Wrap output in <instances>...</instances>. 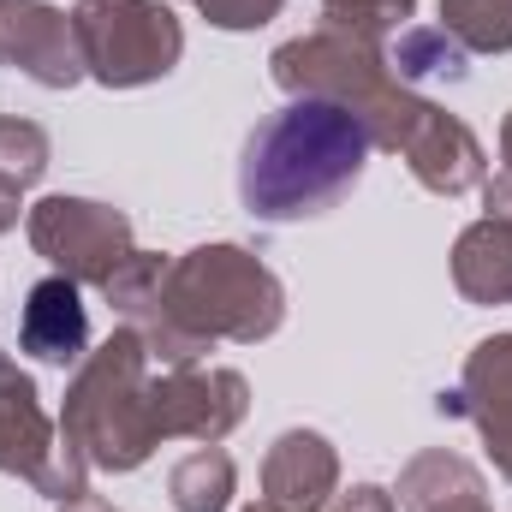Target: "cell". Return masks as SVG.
I'll use <instances>...</instances> for the list:
<instances>
[{
	"instance_id": "obj_4",
	"label": "cell",
	"mask_w": 512,
	"mask_h": 512,
	"mask_svg": "<svg viewBox=\"0 0 512 512\" xmlns=\"http://www.w3.org/2000/svg\"><path fill=\"white\" fill-rule=\"evenodd\" d=\"M286 322V286L245 245H197L167 268V328L209 352L215 340L256 346Z\"/></svg>"
},
{
	"instance_id": "obj_21",
	"label": "cell",
	"mask_w": 512,
	"mask_h": 512,
	"mask_svg": "<svg viewBox=\"0 0 512 512\" xmlns=\"http://www.w3.org/2000/svg\"><path fill=\"white\" fill-rule=\"evenodd\" d=\"M215 30H262L268 18H280L286 0H191Z\"/></svg>"
},
{
	"instance_id": "obj_24",
	"label": "cell",
	"mask_w": 512,
	"mask_h": 512,
	"mask_svg": "<svg viewBox=\"0 0 512 512\" xmlns=\"http://www.w3.org/2000/svg\"><path fill=\"white\" fill-rule=\"evenodd\" d=\"M60 512H120V507H108L102 495H90V489H84V495H72V501H60Z\"/></svg>"
},
{
	"instance_id": "obj_23",
	"label": "cell",
	"mask_w": 512,
	"mask_h": 512,
	"mask_svg": "<svg viewBox=\"0 0 512 512\" xmlns=\"http://www.w3.org/2000/svg\"><path fill=\"white\" fill-rule=\"evenodd\" d=\"M18 215H24V185H12V179L0 173V233H12Z\"/></svg>"
},
{
	"instance_id": "obj_27",
	"label": "cell",
	"mask_w": 512,
	"mask_h": 512,
	"mask_svg": "<svg viewBox=\"0 0 512 512\" xmlns=\"http://www.w3.org/2000/svg\"><path fill=\"white\" fill-rule=\"evenodd\" d=\"M245 512H280V507H274V501H256V507H245Z\"/></svg>"
},
{
	"instance_id": "obj_9",
	"label": "cell",
	"mask_w": 512,
	"mask_h": 512,
	"mask_svg": "<svg viewBox=\"0 0 512 512\" xmlns=\"http://www.w3.org/2000/svg\"><path fill=\"white\" fill-rule=\"evenodd\" d=\"M0 60L42 90H72L90 78L72 12L48 0H0Z\"/></svg>"
},
{
	"instance_id": "obj_25",
	"label": "cell",
	"mask_w": 512,
	"mask_h": 512,
	"mask_svg": "<svg viewBox=\"0 0 512 512\" xmlns=\"http://www.w3.org/2000/svg\"><path fill=\"white\" fill-rule=\"evenodd\" d=\"M441 512H495V507H489V495H471V501H453V507H441Z\"/></svg>"
},
{
	"instance_id": "obj_2",
	"label": "cell",
	"mask_w": 512,
	"mask_h": 512,
	"mask_svg": "<svg viewBox=\"0 0 512 512\" xmlns=\"http://www.w3.org/2000/svg\"><path fill=\"white\" fill-rule=\"evenodd\" d=\"M268 72L286 96H316V102H334L346 114H358L376 149H393L411 137V126L423 120V96L411 84H399L393 60L376 36H358V30H334V24H316L310 36H292L268 54Z\"/></svg>"
},
{
	"instance_id": "obj_14",
	"label": "cell",
	"mask_w": 512,
	"mask_h": 512,
	"mask_svg": "<svg viewBox=\"0 0 512 512\" xmlns=\"http://www.w3.org/2000/svg\"><path fill=\"white\" fill-rule=\"evenodd\" d=\"M453 286L471 304H512V221L483 215L453 245Z\"/></svg>"
},
{
	"instance_id": "obj_26",
	"label": "cell",
	"mask_w": 512,
	"mask_h": 512,
	"mask_svg": "<svg viewBox=\"0 0 512 512\" xmlns=\"http://www.w3.org/2000/svg\"><path fill=\"white\" fill-rule=\"evenodd\" d=\"M501 161H507V173H512V114H507V126H501Z\"/></svg>"
},
{
	"instance_id": "obj_5",
	"label": "cell",
	"mask_w": 512,
	"mask_h": 512,
	"mask_svg": "<svg viewBox=\"0 0 512 512\" xmlns=\"http://www.w3.org/2000/svg\"><path fill=\"white\" fill-rule=\"evenodd\" d=\"M72 24H78V48H84V72L108 90L155 84L185 54V30H179L173 6H161V0H78Z\"/></svg>"
},
{
	"instance_id": "obj_8",
	"label": "cell",
	"mask_w": 512,
	"mask_h": 512,
	"mask_svg": "<svg viewBox=\"0 0 512 512\" xmlns=\"http://www.w3.org/2000/svg\"><path fill=\"white\" fill-rule=\"evenodd\" d=\"M251 411V387L239 370H215V364H179L149 376V417L161 441H203L221 447Z\"/></svg>"
},
{
	"instance_id": "obj_12",
	"label": "cell",
	"mask_w": 512,
	"mask_h": 512,
	"mask_svg": "<svg viewBox=\"0 0 512 512\" xmlns=\"http://www.w3.org/2000/svg\"><path fill=\"white\" fill-rule=\"evenodd\" d=\"M340 495V453L328 435L316 429H286L274 435L268 459H262V501L280 512H328Z\"/></svg>"
},
{
	"instance_id": "obj_6",
	"label": "cell",
	"mask_w": 512,
	"mask_h": 512,
	"mask_svg": "<svg viewBox=\"0 0 512 512\" xmlns=\"http://www.w3.org/2000/svg\"><path fill=\"white\" fill-rule=\"evenodd\" d=\"M0 471L24 477L48 501H72L90 489V465L60 441V423L42 411L36 382L12 358H0Z\"/></svg>"
},
{
	"instance_id": "obj_13",
	"label": "cell",
	"mask_w": 512,
	"mask_h": 512,
	"mask_svg": "<svg viewBox=\"0 0 512 512\" xmlns=\"http://www.w3.org/2000/svg\"><path fill=\"white\" fill-rule=\"evenodd\" d=\"M18 346L36 358V364H84L90 358V310L78 298V280L66 274H48L24 292V310H18Z\"/></svg>"
},
{
	"instance_id": "obj_1",
	"label": "cell",
	"mask_w": 512,
	"mask_h": 512,
	"mask_svg": "<svg viewBox=\"0 0 512 512\" xmlns=\"http://www.w3.org/2000/svg\"><path fill=\"white\" fill-rule=\"evenodd\" d=\"M370 131L358 114L316 102V96H292L280 114H268L245 143L239 161V197L256 221H310L328 215L370 161Z\"/></svg>"
},
{
	"instance_id": "obj_17",
	"label": "cell",
	"mask_w": 512,
	"mask_h": 512,
	"mask_svg": "<svg viewBox=\"0 0 512 512\" xmlns=\"http://www.w3.org/2000/svg\"><path fill=\"white\" fill-rule=\"evenodd\" d=\"M387 60H393V72H399V84H417V78H465V48L441 30V24H405L399 30V42L387 48Z\"/></svg>"
},
{
	"instance_id": "obj_19",
	"label": "cell",
	"mask_w": 512,
	"mask_h": 512,
	"mask_svg": "<svg viewBox=\"0 0 512 512\" xmlns=\"http://www.w3.org/2000/svg\"><path fill=\"white\" fill-rule=\"evenodd\" d=\"M54 161V143L36 120H18V114H0V173L12 185H36Z\"/></svg>"
},
{
	"instance_id": "obj_22",
	"label": "cell",
	"mask_w": 512,
	"mask_h": 512,
	"mask_svg": "<svg viewBox=\"0 0 512 512\" xmlns=\"http://www.w3.org/2000/svg\"><path fill=\"white\" fill-rule=\"evenodd\" d=\"M328 512H399V501L387 495L382 483H358V489H346V495H334Z\"/></svg>"
},
{
	"instance_id": "obj_16",
	"label": "cell",
	"mask_w": 512,
	"mask_h": 512,
	"mask_svg": "<svg viewBox=\"0 0 512 512\" xmlns=\"http://www.w3.org/2000/svg\"><path fill=\"white\" fill-rule=\"evenodd\" d=\"M239 495V465L221 447H197L167 471V501L173 512H227Z\"/></svg>"
},
{
	"instance_id": "obj_3",
	"label": "cell",
	"mask_w": 512,
	"mask_h": 512,
	"mask_svg": "<svg viewBox=\"0 0 512 512\" xmlns=\"http://www.w3.org/2000/svg\"><path fill=\"white\" fill-rule=\"evenodd\" d=\"M60 441L90 471L126 477L137 465H149L161 435L149 417V346L137 328H114L78 364V376L66 387V405H60Z\"/></svg>"
},
{
	"instance_id": "obj_7",
	"label": "cell",
	"mask_w": 512,
	"mask_h": 512,
	"mask_svg": "<svg viewBox=\"0 0 512 512\" xmlns=\"http://www.w3.org/2000/svg\"><path fill=\"white\" fill-rule=\"evenodd\" d=\"M24 233L30 251L78 286H108V274L137 251L126 209L90 197H42L36 209H24Z\"/></svg>"
},
{
	"instance_id": "obj_11",
	"label": "cell",
	"mask_w": 512,
	"mask_h": 512,
	"mask_svg": "<svg viewBox=\"0 0 512 512\" xmlns=\"http://www.w3.org/2000/svg\"><path fill=\"white\" fill-rule=\"evenodd\" d=\"M399 155H405L411 179H417L423 191H435V197H465V191H477V185L489 179V161H483L477 131L465 126L459 114L435 108V102L423 108V120H417L411 137L399 143Z\"/></svg>"
},
{
	"instance_id": "obj_20",
	"label": "cell",
	"mask_w": 512,
	"mask_h": 512,
	"mask_svg": "<svg viewBox=\"0 0 512 512\" xmlns=\"http://www.w3.org/2000/svg\"><path fill=\"white\" fill-rule=\"evenodd\" d=\"M411 12H417V0H322V24L358 30V36H376V42L387 30H405Z\"/></svg>"
},
{
	"instance_id": "obj_18",
	"label": "cell",
	"mask_w": 512,
	"mask_h": 512,
	"mask_svg": "<svg viewBox=\"0 0 512 512\" xmlns=\"http://www.w3.org/2000/svg\"><path fill=\"white\" fill-rule=\"evenodd\" d=\"M441 30L465 54H507L512 48V0H441Z\"/></svg>"
},
{
	"instance_id": "obj_15",
	"label": "cell",
	"mask_w": 512,
	"mask_h": 512,
	"mask_svg": "<svg viewBox=\"0 0 512 512\" xmlns=\"http://www.w3.org/2000/svg\"><path fill=\"white\" fill-rule=\"evenodd\" d=\"M471 495H489V483H483V471L471 459H459L447 447L417 453L399 471V489H393L399 512H441V507H453V501H471Z\"/></svg>"
},
{
	"instance_id": "obj_10",
	"label": "cell",
	"mask_w": 512,
	"mask_h": 512,
	"mask_svg": "<svg viewBox=\"0 0 512 512\" xmlns=\"http://www.w3.org/2000/svg\"><path fill=\"white\" fill-rule=\"evenodd\" d=\"M441 417H471L495 471L512 483V334H489L471 346L465 358V376L453 393L435 399Z\"/></svg>"
}]
</instances>
